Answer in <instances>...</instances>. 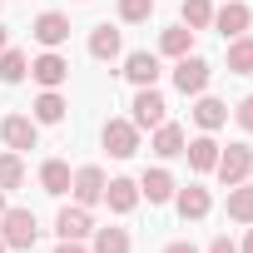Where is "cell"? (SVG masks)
<instances>
[{"label":"cell","instance_id":"obj_1","mask_svg":"<svg viewBox=\"0 0 253 253\" xmlns=\"http://www.w3.org/2000/svg\"><path fill=\"white\" fill-rule=\"evenodd\" d=\"M0 238H5V248H35V238H40V223H35V213L30 209H5L0 213Z\"/></svg>","mask_w":253,"mask_h":253},{"label":"cell","instance_id":"obj_2","mask_svg":"<svg viewBox=\"0 0 253 253\" xmlns=\"http://www.w3.org/2000/svg\"><path fill=\"white\" fill-rule=\"evenodd\" d=\"M213 174H218V184H223V189L243 184V179L253 174V149H248V144H228V149H218V164H213Z\"/></svg>","mask_w":253,"mask_h":253},{"label":"cell","instance_id":"obj_3","mask_svg":"<svg viewBox=\"0 0 253 253\" xmlns=\"http://www.w3.org/2000/svg\"><path fill=\"white\" fill-rule=\"evenodd\" d=\"M129 109H134V129H159V124L169 119V104H164V94H159L154 84H144Z\"/></svg>","mask_w":253,"mask_h":253},{"label":"cell","instance_id":"obj_4","mask_svg":"<svg viewBox=\"0 0 253 253\" xmlns=\"http://www.w3.org/2000/svg\"><path fill=\"white\" fill-rule=\"evenodd\" d=\"M99 139H104V149H109L114 159H129V154L139 149V129H134V119H109Z\"/></svg>","mask_w":253,"mask_h":253},{"label":"cell","instance_id":"obj_5","mask_svg":"<svg viewBox=\"0 0 253 253\" xmlns=\"http://www.w3.org/2000/svg\"><path fill=\"white\" fill-rule=\"evenodd\" d=\"M0 139H5L15 154H25V149H35V144H40V124H35L30 114H10L5 124H0Z\"/></svg>","mask_w":253,"mask_h":253},{"label":"cell","instance_id":"obj_6","mask_svg":"<svg viewBox=\"0 0 253 253\" xmlns=\"http://www.w3.org/2000/svg\"><path fill=\"white\" fill-rule=\"evenodd\" d=\"M30 80H35V84H45V89H60V84L70 80V60H65V55H55V50H45L40 60H30Z\"/></svg>","mask_w":253,"mask_h":253},{"label":"cell","instance_id":"obj_7","mask_svg":"<svg viewBox=\"0 0 253 253\" xmlns=\"http://www.w3.org/2000/svg\"><path fill=\"white\" fill-rule=\"evenodd\" d=\"M174 84H179V94H204V84H209V60H199V55H179V65H174Z\"/></svg>","mask_w":253,"mask_h":253},{"label":"cell","instance_id":"obj_8","mask_svg":"<svg viewBox=\"0 0 253 253\" xmlns=\"http://www.w3.org/2000/svg\"><path fill=\"white\" fill-rule=\"evenodd\" d=\"M104 184H109V179H104V169H94V164L75 169V179H70L75 204H84V209H89V204H99V199H104Z\"/></svg>","mask_w":253,"mask_h":253},{"label":"cell","instance_id":"obj_9","mask_svg":"<svg viewBox=\"0 0 253 253\" xmlns=\"http://www.w3.org/2000/svg\"><path fill=\"white\" fill-rule=\"evenodd\" d=\"M248 20H253V10L243 5V0H228L223 10H213V25H218V35H223V40H238V35L248 30Z\"/></svg>","mask_w":253,"mask_h":253},{"label":"cell","instance_id":"obj_10","mask_svg":"<svg viewBox=\"0 0 253 253\" xmlns=\"http://www.w3.org/2000/svg\"><path fill=\"white\" fill-rule=\"evenodd\" d=\"M30 35H35V40H40L45 50H60V45L70 40V20H65L60 10H45V15L35 20V30H30Z\"/></svg>","mask_w":253,"mask_h":253},{"label":"cell","instance_id":"obj_11","mask_svg":"<svg viewBox=\"0 0 253 253\" xmlns=\"http://www.w3.org/2000/svg\"><path fill=\"white\" fill-rule=\"evenodd\" d=\"M55 233H60V238H75V243H80V238H89V233H94V223H89V209H84V204H75V209H60V218H55Z\"/></svg>","mask_w":253,"mask_h":253},{"label":"cell","instance_id":"obj_12","mask_svg":"<svg viewBox=\"0 0 253 253\" xmlns=\"http://www.w3.org/2000/svg\"><path fill=\"white\" fill-rule=\"evenodd\" d=\"M124 80H129V84H154L159 80V55H149V50H134L129 60H124Z\"/></svg>","mask_w":253,"mask_h":253},{"label":"cell","instance_id":"obj_13","mask_svg":"<svg viewBox=\"0 0 253 253\" xmlns=\"http://www.w3.org/2000/svg\"><path fill=\"white\" fill-rule=\"evenodd\" d=\"M194 119H199V129H204V134H213V129H223V124H228V104L213 99V94H199Z\"/></svg>","mask_w":253,"mask_h":253},{"label":"cell","instance_id":"obj_14","mask_svg":"<svg viewBox=\"0 0 253 253\" xmlns=\"http://www.w3.org/2000/svg\"><path fill=\"white\" fill-rule=\"evenodd\" d=\"M104 204H109L114 213H129V209L139 204V184H134V179H109V184H104Z\"/></svg>","mask_w":253,"mask_h":253},{"label":"cell","instance_id":"obj_15","mask_svg":"<svg viewBox=\"0 0 253 253\" xmlns=\"http://www.w3.org/2000/svg\"><path fill=\"white\" fill-rule=\"evenodd\" d=\"M184 144H189V139H184V129H179V124H169V119L159 124V129H154V139H149V149H154L159 159H174V154H184Z\"/></svg>","mask_w":253,"mask_h":253},{"label":"cell","instance_id":"obj_16","mask_svg":"<svg viewBox=\"0 0 253 253\" xmlns=\"http://www.w3.org/2000/svg\"><path fill=\"white\" fill-rule=\"evenodd\" d=\"M184 154H189V164H194L199 174H209V169L218 164V139H213V134H199V139L184 144Z\"/></svg>","mask_w":253,"mask_h":253},{"label":"cell","instance_id":"obj_17","mask_svg":"<svg viewBox=\"0 0 253 253\" xmlns=\"http://www.w3.org/2000/svg\"><path fill=\"white\" fill-rule=\"evenodd\" d=\"M139 194H144L149 204H169V199H174V174H169V169H149V174L139 179Z\"/></svg>","mask_w":253,"mask_h":253},{"label":"cell","instance_id":"obj_18","mask_svg":"<svg viewBox=\"0 0 253 253\" xmlns=\"http://www.w3.org/2000/svg\"><path fill=\"white\" fill-rule=\"evenodd\" d=\"M70 179H75V174H70V164H65V159H50V164L40 169V189H45V194H55V199H60V194H70Z\"/></svg>","mask_w":253,"mask_h":253},{"label":"cell","instance_id":"obj_19","mask_svg":"<svg viewBox=\"0 0 253 253\" xmlns=\"http://www.w3.org/2000/svg\"><path fill=\"white\" fill-rule=\"evenodd\" d=\"M228 218L233 223H253V184L248 179L228 189Z\"/></svg>","mask_w":253,"mask_h":253},{"label":"cell","instance_id":"obj_20","mask_svg":"<svg viewBox=\"0 0 253 253\" xmlns=\"http://www.w3.org/2000/svg\"><path fill=\"white\" fill-rule=\"evenodd\" d=\"M209 209H213V199H209V189H199V184H189V189L179 194V213H184V218H209Z\"/></svg>","mask_w":253,"mask_h":253},{"label":"cell","instance_id":"obj_21","mask_svg":"<svg viewBox=\"0 0 253 253\" xmlns=\"http://www.w3.org/2000/svg\"><path fill=\"white\" fill-rule=\"evenodd\" d=\"M65 109H70V104L60 99V89H45V94L35 99V124H60Z\"/></svg>","mask_w":253,"mask_h":253},{"label":"cell","instance_id":"obj_22","mask_svg":"<svg viewBox=\"0 0 253 253\" xmlns=\"http://www.w3.org/2000/svg\"><path fill=\"white\" fill-rule=\"evenodd\" d=\"M25 75H30L25 50H0V80H5V84H20Z\"/></svg>","mask_w":253,"mask_h":253},{"label":"cell","instance_id":"obj_23","mask_svg":"<svg viewBox=\"0 0 253 253\" xmlns=\"http://www.w3.org/2000/svg\"><path fill=\"white\" fill-rule=\"evenodd\" d=\"M189 45H194V30H189V25H169V30L159 35V50H164V55H174V60H179V55H189Z\"/></svg>","mask_w":253,"mask_h":253},{"label":"cell","instance_id":"obj_24","mask_svg":"<svg viewBox=\"0 0 253 253\" xmlns=\"http://www.w3.org/2000/svg\"><path fill=\"white\" fill-rule=\"evenodd\" d=\"M228 75H253V40L248 35H238L228 45Z\"/></svg>","mask_w":253,"mask_h":253},{"label":"cell","instance_id":"obj_25","mask_svg":"<svg viewBox=\"0 0 253 253\" xmlns=\"http://www.w3.org/2000/svg\"><path fill=\"white\" fill-rule=\"evenodd\" d=\"M89 253H129V233L124 228H94V248Z\"/></svg>","mask_w":253,"mask_h":253},{"label":"cell","instance_id":"obj_26","mask_svg":"<svg viewBox=\"0 0 253 253\" xmlns=\"http://www.w3.org/2000/svg\"><path fill=\"white\" fill-rule=\"evenodd\" d=\"M89 55H94V60H114V55H119V30L99 25V30L89 35Z\"/></svg>","mask_w":253,"mask_h":253},{"label":"cell","instance_id":"obj_27","mask_svg":"<svg viewBox=\"0 0 253 253\" xmlns=\"http://www.w3.org/2000/svg\"><path fill=\"white\" fill-rule=\"evenodd\" d=\"M25 184V159L10 149V154H0V189H20Z\"/></svg>","mask_w":253,"mask_h":253},{"label":"cell","instance_id":"obj_28","mask_svg":"<svg viewBox=\"0 0 253 253\" xmlns=\"http://www.w3.org/2000/svg\"><path fill=\"white\" fill-rule=\"evenodd\" d=\"M184 25L189 30H209L213 25V5L209 0H184Z\"/></svg>","mask_w":253,"mask_h":253},{"label":"cell","instance_id":"obj_29","mask_svg":"<svg viewBox=\"0 0 253 253\" xmlns=\"http://www.w3.org/2000/svg\"><path fill=\"white\" fill-rule=\"evenodd\" d=\"M149 15H154V0H119V20L124 25H139Z\"/></svg>","mask_w":253,"mask_h":253},{"label":"cell","instance_id":"obj_30","mask_svg":"<svg viewBox=\"0 0 253 253\" xmlns=\"http://www.w3.org/2000/svg\"><path fill=\"white\" fill-rule=\"evenodd\" d=\"M233 119H238V124H243V129H248V134H253V94H248V99H238V104H233Z\"/></svg>","mask_w":253,"mask_h":253},{"label":"cell","instance_id":"obj_31","mask_svg":"<svg viewBox=\"0 0 253 253\" xmlns=\"http://www.w3.org/2000/svg\"><path fill=\"white\" fill-rule=\"evenodd\" d=\"M55 253H89V248H80L75 238H60V248H55Z\"/></svg>","mask_w":253,"mask_h":253},{"label":"cell","instance_id":"obj_32","mask_svg":"<svg viewBox=\"0 0 253 253\" xmlns=\"http://www.w3.org/2000/svg\"><path fill=\"white\" fill-rule=\"evenodd\" d=\"M209 253H238V248H233L228 238H213V243H209Z\"/></svg>","mask_w":253,"mask_h":253},{"label":"cell","instance_id":"obj_33","mask_svg":"<svg viewBox=\"0 0 253 253\" xmlns=\"http://www.w3.org/2000/svg\"><path fill=\"white\" fill-rule=\"evenodd\" d=\"M164 253H199V248H194V243H169Z\"/></svg>","mask_w":253,"mask_h":253},{"label":"cell","instance_id":"obj_34","mask_svg":"<svg viewBox=\"0 0 253 253\" xmlns=\"http://www.w3.org/2000/svg\"><path fill=\"white\" fill-rule=\"evenodd\" d=\"M238 253H253V228H248V238H243V248Z\"/></svg>","mask_w":253,"mask_h":253},{"label":"cell","instance_id":"obj_35","mask_svg":"<svg viewBox=\"0 0 253 253\" xmlns=\"http://www.w3.org/2000/svg\"><path fill=\"white\" fill-rule=\"evenodd\" d=\"M0 50H5V25H0Z\"/></svg>","mask_w":253,"mask_h":253},{"label":"cell","instance_id":"obj_36","mask_svg":"<svg viewBox=\"0 0 253 253\" xmlns=\"http://www.w3.org/2000/svg\"><path fill=\"white\" fill-rule=\"evenodd\" d=\"M0 213H5V189H0Z\"/></svg>","mask_w":253,"mask_h":253},{"label":"cell","instance_id":"obj_37","mask_svg":"<svg viewBox=\"0 0 253 253\" xmlns=\"http://www.w3.org/2000/svg\"><path fill=\"white\" fill-rule=\"evenodd\" d=\"M0 253H5V238H0Z\"/></svg>","mask_w":253,"mask_h":253}]
</instances>
